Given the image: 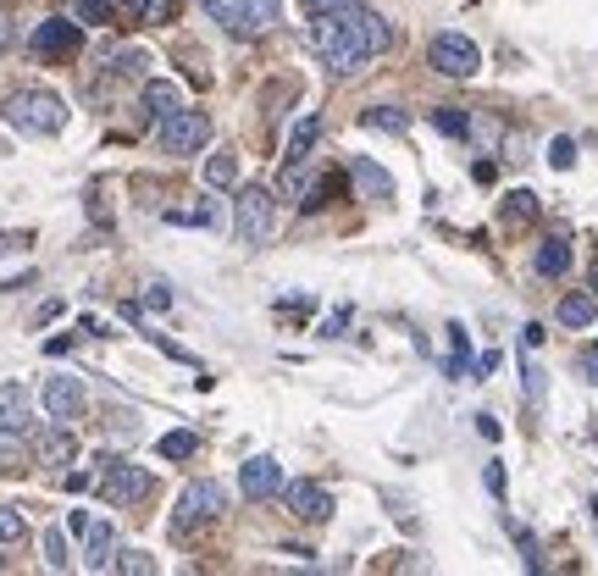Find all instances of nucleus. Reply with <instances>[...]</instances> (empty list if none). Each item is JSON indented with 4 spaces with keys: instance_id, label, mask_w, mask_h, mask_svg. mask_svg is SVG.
I'll use <instances>...</instances> for the list:
<instances>
[{
    "instance_id": "1",
    "label": "nucleus",
    "mask_w": 598,
    "mask_h": 576,
    "mask_svg": "<svg viewBox=\"0 0 598 576\" xmlns=\"http://www.w3.org/2000/svg\"><path fill=\"white\" fill-rule=\"evenodd\" d=\"M316 50H322V61L338 72V78H349V72H360L371 56H383L388 45H394V28L383 23V17L371 12V6H338V12L316 17L311 28Z\"/></svg>"
},
{
    "instance_id": "2",
    "label": "nucleus",
    "mask_w": 598,
    "mask_h": 576,
    "mask_svg": "<svg viewBox=\"0 0 598 576\" xmlns=\"http://www.w3.org/2000/svg\"><path fill=\"white\" fill-rule=\"evenodd\" d=\"M0 117H6V128L39 133V139H45V133H61L67 106H61V95H50V89H17V95H6Z\"/></svg>"
},
{
    "instance_id": "3",
    "label": "nucleus",
    "mask_w": 598,
    "mask_h": 576,
    "mask_svg": "<svg viewBox=\"0 0 598 576\" xmlns=\"http://www.w3.org/2000/svg\"><path fill=\"white\" fill-rule=\"evenodd\" d=\"M222 504H228V488H222V482H189V488H183V499H178V516H172V532H178V538H189L194 527H205V521H216L222 516Z\"/></svg>"
},
{
    "instance_id": "4",
    "label": "nucleus",
    "mask_w": 598,
    "mask_h": 576,
    "mask_svg": "<svg viewBox=\"0 0 598 576\" xmlns=\"http://www.w3.org/2000/svg\"><path fill=\"white\" fill-rule=\"evenodd\" d=\"M233 233H239V244H266V233H272V189L244 183L239 200H233Z\"/></svg>"
},
{
    "instance_id": "5",
    "label": "nucleus",
    "mask_w": 598,
    "mask_h": 576,
    "mask_svg": "<svg viewBox=\"0 0 598 576\" xmlns=\"http://www.w3.org/2000/svg\"><path fill=\"white\" fill-rule=\"evenodd\" d=\"M205 144H211V117H205V111L178 106L172 117H161V150H167V156H194Z\"/></svg>"
},
{
    "instance_id": "6",
    "label": "nucleus",
    "mask_w": 598,
    "mask_h": 576,
    "mask_svg": "<svg viewBox=\"0 0 598 576\" xmlns=\"http://www.w3.org/2000/svg\"><path fill=\"white\" fill-rule=\"evenodd\" d=\"M427 61H432V72H443V78H471V72L482 67V50L471 45L466 34H432Z\"/></svg>"
},
{
    "instance_id": "7",
    "label": "nucleus",
    "mask_w": 598,
    "mask_h": 576,
    "mask_svg": "<svg viewBox=\"0 0 598 576\" xmlns=\"http://www.w3.org/2000/svg\"><path fill=\"white\" fill-rule=\"evenodd\" d=\"M150 488H156V482H150V471H144V466H128V460H106V477H100V493H106V504H122V510H128V504H144V499H150Z\"/></svg>"
},
{
    "instance_id": "8",
    "label": "nucleus",
    "mask_w": 598,
    "mask_h": 576,
    "mask_svg": "<svg viewBox=\"0 0 598 576\" xmlns=\"http://www.w3.org/2000/svg\"><path fill=\"white\" fill-rule=\"evenodd\" d=\"M78 45H84V23H72V17H45V23L34 28V39H28V50L45 56V61L72 56Z\"/></svg>"
},
{
    "instance_id": "9",
    "label": "nucleus",
    "mask_w": 598,
    "mask_h": 576,
    "mask_svg": "<svg viewBox=\"0 0 598 576\" xmlns=\"http://www.w3.org/2000/svg\"><path fill=\"white\" fill-rule=\"evenodd\" d=\"M45 410H50V421H61V427H72V421L89 410V388L78 383V377H45Z\"/></svg>"
},
{
    "instance_id": "10",
    "label": "nucleus",
    "mask_w": 598,
    "mask_h": 576,
    "mask_svg": "<svg viewBox=\"0 0 598 576\" xmlns=\"http://www.w3.org/2000/svg\"><path fill=\"white\" fill-rule=\"evenodd\" d=\"M283 504H288V516H294V521H311V527L333 516V493H327L322 482H288Z\"/></svg>"
},
{
    "instance_id": "11",
    "label": "nucleus",
    "mask_w": 598,
    "mask_h": 576,
    "mask_svg": "<svg viewBox=\"0 0 598 576\" xmlns=\"http://www.w3.org/2000/svg\"><path fill=\"white\" fill-rule=\"evenodd\" d=\"M0 427L34 432V394H28L23 383H0Z\"/></svg>"
},
{
    "instance_id": "12",
    "label": "nucleus",
    "mask_w": 598,
    "mask_h": 576,
    "mask_svg": "<svg viewBox=\"0 0 598 576\" xmlns=\"http://www.w3.org/2000/svg\"><path fill=\"white\" fill-rule=\"evenodd\" d=\"M34 460H39V466H50V471L72 466V460H78V438H72V427H61V421H56V432H39V438H34Z\"/></svg>"
},
{
    "instance_id": "13",
    "label": "nucleus",
    "mask_w": 598,
    "mask_h": 576,
    "mask_svg": "<svg viewBox=\"0 0 598 576\" xmlns=\"http://www.w3.org/2000/svg\"><path fill=\"white\" fill-rule=\"evenodd\" d=\"M239 488L250 493V499H272V493H283V471H277V460H272V455H255V460H244V471H239Z\"/></svg>"
},
{
    "instance_id": "14",
    "label": "nucleus",
    "mask_w": 598,
    "mask_h": 576,
    "mask_svg": "<svg viewBox=\"0 0 598 576\" xmlns=\"http://www.w3.org/2000/svg\"><path fill=\"white\" fill-rule=\"evenodd\" d=\"M349 178H355L360 200H394V178H388V172L377 167V161L355 156V161H349Z\"/></svg>"
},
{
    "instance_id": "15",
    "label": "nucleus",
    "mask_w": 598,
    "mask_h": 576,
    "mask_svg": "<svg viewBox=\"0 0 598 576\" xmlns=\"http://www.w3.org/2000/svg\"><path fill=\"white\" fill-rule=\"evenodd\" d=\"M111 560H117V532H111L106 521H89V532H84V565H89V571H111Z\"/></svg>"
},
{
    "instance_id": "16",
    "label": "nucleus",
    "mask_w": 598,
    "mask_h": 576,
    "mask_svg": "<svg viewBox=\"0 0 598 576\" xmlns=\"http://www.w3.org/2000/svg\"><path fill=\"white\" fill-rule=\"evenodd\" d=\"M316 139H322V122L299 117L294 133H288V167H305V161H311V150H316Z\"/></svg>"
},
{
    "instance_id": "17",
    "label": "nucleus",
    "mask_w": 598,
    "mask_h": 576,
    "mask_svg": "<svg viewBox=\"0 0 598 576\" xmlns=\"http://www.w3.org/2000/svg\"><path fill=\"white\" fill-rule=\"evenodd\" d=\"M144 106H150V117H172V111L183 106V89L172 84V78H150V84H144Z\"/></svg>"
},
{
    "instance_id": "18",
    "label": "nucleus",
    "mask_w": 598,
    "mask_h": 576,
    "mask_svg": "<svg viewBox=\"0 0 598 576\" xmlns=\"http://www.w3.org/2000/svg\"><path fill=\"white\" fill-rule=\"evenodd\" d=\"M571 272V239H543L538 244V277H565Z\"/></svg>"
},
{
    "instance_id": "19",
    "label": "nucleus",
    "mask_w": 598,
    "mask_h": 576,
    "mask_svg": "<svg viewBox=\"0 0 598 576\" xmlns=\"http://www.w3.org/2000/svg\"><path fill=\"white\" fill-rule=\"evenodd\" d=\"M233 183H239V156L233 150L205 156V189H233Z\"/></svg>"
},
{
    "instance_id": "20",
    "label": "nucleus",
    "mask_w": 598,
    "mask_h": 576,
    "mask_svg": "<svg viewBox=\"0 0 598 576\" xmlns=\"http://www.w3.org/2000/svg\"><path fill=\"white\" fill-rule=\"evenodd\" d=\"M560 322H565V327L598 322V294H565V300H560Z\"/></svg>"
},
{
    "instance_id": "21",
    "label": "nucleus",
    "mask_w": 598,
    "mask_h": 576,
    "mask_svg": "<svg viewBox=\"0 0 598 576\" xmlns=\"http://www.w3.org/2000/svg\"><path fill=\"white\" fill-rule=\"evenodd\" d=\"M167 222H183V228H216V200H200V205H172Z\"/></svg>"
},
{
    "instance_id": "22",
    "label": "nucleus",
    "mask_w": 598,
    "mask_h": 576,
    "mask_svg": "<svg viewBox=\"0 0 598 576\" xmlns=\"http://www.w3.org/2000/svg\"><path fill=\"white\" fill-rule=\"evenodd\" d=\"M360 122H366V128H377V133H405V128H410V117H405L399 106H371Z\"/></svg>"
},
{
    "instance_id": "23",
    "label": "nucleus",
    "mask_w": 598,
    "mask_h": 576,
    "mask_svg": "<svg viewBox=\"0 0 598 576\" xmlns=\"http://www.w3.org/2000/svg\"><path fill=\"white\" fill-rule=\"evenodd\" d=\"M23 460H28V449H23V432H6V427H0V471L12 477V471H23Z\"/></svg>"
},
{
    "instance_id": "24",
    "label": "nucleus",
    "mask_w": 598,
    "mask_h": 576,
    "mask_svg": "<svg viewBox=\"0 0 598 576\" xmlns=\"http://www.w3.org/2000/svg\"><path fill=\"white\" fill-rule=\"evenodd\" d=\"M194 449H200V438H194V432L183 427V432H167V438H161V444H156V455H161V460H189Z\"/></svg>"
},
{
    "instance_id": "25",
    "label": "nucleus",
    "mask_w": 598,
    "mask_h": 576,
    "mask_svg": "<svg viewBox=\"0 0 598 576\" xmlns=\"http://www.w3.org/2000/svg\"><path fill=\"white\" fill-rule=\"evenodd\" d=\"M432 128L449 133V139H466L471 122H466V111H460V106H438V111H432Z\"/></svg>"
},
{
    "instance_id": "26",
    "label": "nucleus",
    "mask_w": 598,
    "mask_h": 576,
    "mask_svg": "<svg viewBox=\"0 0 598 576\" xmlns=\"http://www.w3.org/2000/svg\"><path fill=\"white\" fill-rule=\"evenodd\" d=\"M211 23H222L233 39H255V28H250V17L239 12V6H211Z\"/></svg>"
},
{
    "instance_id": "27",
    "label": "nucleus",
    "mask_w": 598,
    "mask_h": 576,
    "mask_svg": "<svg viewBox=\"0 0 598 576\" xmlns=\"http://www.w3.org/2000/svg\"><path fill=\"white\" fill-rule=\"evenodd\" d=\"M449 349H455V355H449V377H460L471 366V338H466L460 322H449Z\"/></svg>"
},
{
    "instance_id": "28",
    "label": "nucleus",
    "mask_w": 598,
    "mask_h": 576,
    "mask_svg": "<svg viewBox=\"0 0 598 576\" xmlns=\"http://www.w3.org/2000/svg\"><path fill=\"white\" fill-rule=\"evenodd\" d=\"M239 12L250 17V28H255V34H266V28L277 23V0H239Z\"/></svg>"
},
{
    "instance_id": "29",
    "label": "nucleus",
    "mask_w": 598,
    "mask_h": 576,
    "mask_svg": "<svg viewBox=\"0 0 598 576\" xmlns=\"http://www.w3.org/2000/svg\"><path fill=\"white\" fill-rule=\"evenodd\" d=\"M23 532H28L23 510H17V504H0V543H17Z\"/></svg>"
},
{
    "instance_id": "30",
    "label": "nucleus",
    "mask_w": 598,
    "mask_h": 576,
    "mask_svg": "<svg viewBox=\"0 0 598 576\" xmlns=\"http://www.w3.org/2000/svg\"><path fill=\"white\" fill-rule=\"evenodd\" d=\"M111 571H128V576H150V571H156V560H150V554H139V549H128V554H117V560H111Z\"/></svg>"
},
{
    "instance_id": "31",
    "label": "nucleus",
    "mask_w": 598,
    "mask_h": 576,
    "mask_svg": "<svg viewBox=\"0 0 598 576\" xmlns=\"http://www.w3.org/2000/svg\"><path fill=\"white\" fill-rule=\"evenodd\" d=\"M45 565H50V571H67V565H72L67 538H61V532H45Z\"/></svg>"
},
{
    "instance_id": "32",
    "label": "nucleus",
    "mask_w": 598,
    "mask_h": 576,
    "mask_svg": "<svg viewBox=\"0 0 598 576\" xmlns=\"http://www.w3.org/2000/svg\"><path fill=\"white\" fill-rule=\"evenodd\" d=\"M549 167L554 172H571L576 167V139H565V133H560V139L549 144Z\"/></svg>"
},
{
    "instance_id": "33",
    "label": "nucleus",
    "mask_w": 598,
    "mask_h": 576,
    "mask_svg": "<svg viewBox=\"0 0 598 576\" xmlns=\"http://www.w3.org/2000/svg\"><path fill=\"white\" fill-rule=\"evenodd\" d=\"M538 211V194H527V189H515L510 200H504V216H510V222H521V216H532Z\"/></svg>"
},
{
    "instance_id": "34",
    "label": "nucleus",
    "mask_w": 598,
    "mask_h": 576,
    "mask_svg": "<svg viewBox=\"0 0 598 576\" xmlns=\"http://www.w3.org/2000/svg\"><path fill=\"white\" fill-rule=\"evenodd\" d=\"M111 0H78V23H106Z\"/></svg>"
},
{
    "instance_id": "35",
    "label": "nucleus",
    "mask_w": 598,
    "mask_h": 576,
    "mask_svg": "<svg viewBox=\"0 0 598 576\" xmlns=\"http://www.w3.org/2000/svg\"><path fill=\"white\" fill-rule=\"evenodd\" d=\"M144 311H172V288H167V283H150V294H144Z\"/></svg>"
},
{
    "instance_id": "36",
    "label": "nucleus",
    "mask_w": 598,
    "mask_h": 576,
    "mask_svg": "<svg viewBox=\"0 0 598 576\" xmlns=\"http://www.w3.org/2000/svg\"><path fill=\"white\" fill-rule=\"evenodd\" d=\"M482 482H488V493H493V499H504V466H499V460H488V471H482Z\"/></svg>"
},
{
    "instance_id": "37",
    "label": "nucleus",
    "mask_w": 598,
    "mask_h": 576,
    "mask_svg": "<svg viewBox=\"0 0 598 576\" xmlns=\"http://www.w3.org/2000/svg\"><path fill=\"white\" fill-rule=\"evenodd\" d=\"M521 377H527V394H532V399H543V372L532 366V360H521Z\"/></svg>"
},
{
    "instance_id": "38",
    "label": "nucleus",
    "mask_w": 598,
    "mask_h": 576,
    "mask_svg": "<svg viewBox=\"0 0 598 576\" xmlns=\"http://www.w3.org/2000/svg\"><path fill=\"white\" fill-rule=\"evenodd\" d=\"M122 12H128V17H133V23H144V17L156 12V6H150V0H122Z\"/></svg>"
},
{
    "instance_id": "39",
    "label": "nucleus",
    "mask_w": 598,
    "mask_h": 576,
    "mask_svg": "<svg viewBox=\"0 0 598 576\" xmlns=\"http://www.w3.org/2000/svg\"><path fill=\"white\" fill-rule=\"evenodd\" d=\"M338 6H349V0H305V12L311 17H327V12H338Z\"/></svg>"
},
{
    "instance_id": "40",
    "label": "nucleus",
    "mask_w": 598,
    "mask_h": 576,
    "mask_svg": "<svg viewBox=\"0 0 598 576\" xmlns=\"http://www.w3.org/2000/svg\"><path fill=\"white\" fill-rule=\"evenodd\" d=\"M582 377H587V383L598 388V344H593V349H587V355H582Z\"/></svg>"
},
{
    "instance_id": "41",
    "label": "nucleus",
    "mask_w": 598,
    "mask_h": 576,
    "mask_svg": "<svg viewBox=\"0 0 598 576\" xmlns=\"http://www.w3.org/2000/svg\"><path fill=\"white\" fill-rule=\"evenodd\" d=\"M344 322H349V311H333V316H327V327H322V333H327V338H338V333H344Z\"/></svg>"
},
{
    "instance_id": "42",
    "label": "nucleus",
    "mask_w": 598,
    "mask_h": 576,
    "mask_svg": "<svg viewBox=\"0 0 598 576\" xmlns=\"http://www.w3.org/2000/svg\"><path fill=\"white\" fill-rule=\"evenodd\" d=\"M0 45H6V12H0Z\"/></svg>"
}]
</instances>
